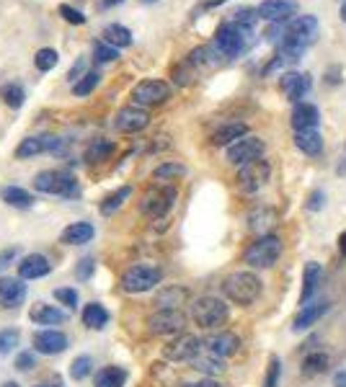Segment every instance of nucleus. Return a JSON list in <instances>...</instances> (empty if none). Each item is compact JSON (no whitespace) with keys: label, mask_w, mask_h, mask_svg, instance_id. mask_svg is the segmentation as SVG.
<instances>
[{"label":"nucleus","mask_w":346,"mask_h":387,"mask_svg":"<svg viewBox=\"0 0 346 387\" xmlns=\"http://www.w3.org/2000/svg\"><path fill=\"white\" fill-rule=\"evenodd\" d=\"M3 387H19V385H16V382H6Z\"/></svg>","instance_id":"60"},{"label":"nucleus","mask_w":346,"mask_h":387,"mask_svg":"<svg viewBox=\"0 0 346 387\" xmlns=\"http://www.w3.org/2000/svg\"><path fill=\"white\" fill-rule=\"evenodd\" d=\"M91 367H93L91 356H78V359L70 364V377H73V379H85L88 374H91Z\"/></svg>","instance_id":"43"},{"label":"nucleus","mask_w":346,"mask_h":387,"mask_svg":"<svg viewBox=\"0 0 346 387\" xmlns=\"http://www.w3.org/2000/svg\"><path fill=\"white\" fill-rule=\"evenodd\" d=\"M132 197V186H122V189H117L114 194H109V197L104 199V204H101V215L109 217L111 212H117L127 199Z\"/></svg>","instance_id":"34"},{"label":"nucleus","mask_w":346,"mask_h":387,"mask_svg":"<svg viewBox=\"0 0 346 387\" xmlns=\"http://www.w3.org/2000/svg\"><path fill=\"white\" fill-rule=\"evenodd\" d=\"M163 279V271L155 269V266H145V263H137V266H129L124 274H122V289L129 292V295H142V292H150L153 287H158Z\"/></svg>","instance_id":"6"},{"label":"nucleus","mask_w":346,"mask_h":387,"mask_svg":"<svg viewBox=\"0 0 346 387\" xmlns=\"http://www.w3.org/2000/svg\"><path fill=\"white\" fill-rule=\"evenodd\" d=\"M55 299H57V302H63L65 307H70V310H75V307H78V292H75V289H70V287L57 289Z\"/></svg>","instance_id":"46"},{"label":"nucleus","mask_w":346,"mask_h":387,"mask_svg":"<svg viewBox=\"0 0 346 387\" xmlns=\"http://www.w3.org/2000/svg\"><path fill=\"white\" fill-rule=\"evenodd\" d=\"M3 199L8 201L10 207H19V209H28L31 204H34V197H31L26 189H19V186L3 189Z\"/></svg>","instance_id":"36"},{"label":"nucleus","mask_w":346,"mask_h":387,"mask_svg":"<svg viewBox=\"0 0 346 387\" xmlns=\"http://www.w3.org/2000/svg\"><path fill=\"white\" fill-rule=\"evenodd\" d=\"M318 39V18L315 16H297L284 26L282 34V57L284 60H300V54Z\"/></svg>","instance_id":"1"},{"label":"nucleus","mask_w":346,"mask_h":387,"mask_svg":"<svg viewBox=\"0 0 346 387\" xmlns=\"http://www.w3.org/2000/svg\"><path fill=\"white\" fill-rule=\"evenodd\" d=\"M341 18L346 21V0H344V6H341Z\"/></svg>","instance_id":"59"},{"label":"nucleus","mask_w":346,"mask_h":387,"mask_svg":"<svg viewBox=\"0 0 346 387\" xmlns=\"http://www.w3.org/2000/svg\"><path fill=\"white\" fill-rule=\"evenodd\" d=\"M171 96V85L163 81H142L137 83L132 90V101L140 106H155V104H163Z\"/></svg>","instance_id":"13"},{"label":"nucleus","mask_w":346,"mask_h":387,"mask_svg":"<svg viewBox=\"0 0 346 387\" xmlns=\"http://www.w3.org/2000/svg\"><path fill=\"white\" fill-rule=\"evenodd\" d=\"M248 126L243 122H228V124L217 126L215 132H212V145H217V147H225V145H233L238 142L240 137H246Z\"/></svg>","instance_id":"24"},{"label":"nucleus","mask_w":346,"mask_h":387,"mask_svg":"<svg viewBox=\"0 0 346 387\" xmlns=\"http://www.w3.org/2000/svg\"><path fill=\"white\" fill-rule=\"evenodd\" d=\"M28 318L37 325H57L65 320V313L57 310L55 305H47V302H37V305L28 310Z\"/></svg>","instance_id":"28"},{"label":"nucleus","mask_w":346,"mask_h":387,"mask_svg":"<svg viewBox=\"0 0 346 387\" xmlns=\"http://www.w3.org/2000/svg\"><path fill=\"white\" fill-rule=\"evenodd\" d=\"M96 235V227L91 222H73L70 227H65L60 240L65 245H83V243H91V238Z\"/></svg>","instance_id":"27"},{"label":"nucleus","mask_w":346,"mask_h":387,"mask_svg":"<svg viewBox=\"0 0 346 387\" xmlns=\"http://www.w3.org/2000/svg\"><path fill=\"white\" fill-rule=\"evenodd\" d=\"M150 124V117H147L145 108H137V106H127L122 108L114 119V126H117L119 132H127V135H135L140 129H145Z\"/></svg>","instance_id":"16"},{"label":"nucleus","mask_w":346,"mask_h":387,"mask_svg":"<svg viewBox=\"0 0 346 387\" xmlns=\"http://www.w3.org/2000/svg\"><path fill=\"white\" fill-rule=\"evenodd\" d=\"M34 367H37V356H34L31 352H24L16 356V370L28 372V370H34Z\"/></svg>","instance_id":"50"},{"label":"nucleus","mask_w":346,"mask_h":387,"mask_svg":"<svg viewBox=\"0 0 346 387\" xmlns=\"http://www.w3.org/2000/svg\"><path fill=\"white\" fill-rule=\"evenodd\" d=\"M331 364V356L326 352H310L305 359H302V374L305 377H315V374H323Z\"/></svg>","instance_id":"29"},{"label":"nucleus","mask_w":346,"mask_h":387,"mask_svg":"<svg viewBox=\"0 0 346 387\" xmlns=\"http://www.w3.org/2000/svg\"><path fill=\"white\" fill-rule=\"evenodd\" d=\"M142 3H155V0H142Z\"/></svg>","instance_id":"61"},{"label":"nucleus","mask_w":346,"mask_h":387,"mask_svg":"<svg viewBox=\"0 0 346 387\" xmlns=\"http://www.w3.org/2000/svg\"><path fill=\"white\" fill-rule=\"evenodd\" d=\"M277 222V212L269 207H261V209H256V212H251L248 215V227L254 230V233H261V235H269L266 230Z\"/></svg>","instance_id":"30"},{"label":"nucleus","mask_w":346,"mask_h":387,"mask_svg":"<svg viewBox=\"0 0 346 387\" xmlns=\"http://www.w3.org/2000/svg\"><path fill=\"white\" fill-rule=\"evenodd\" d=\"M127 382V372L122 370V367H106V370H101L96 374V387H124Z\"/></svg>","instance_id":"33"},{"label":"nucleus","mask_w":346,"mask_h":387,"mask_svg":"<svg viewBox=\"0 0 346 387\" xmlns=\"http://www.w3.org/2000/svg\"><path fill=\"white\" fill-rule=\"evenodd\" d=\"M282 256V240L279 235H258L254 243L248 245L246 253H243V261L251 266V269H269L274 263L279 261Z\"/></svg>","instance_id":"4"},{"label":"nucleus","mask_w":346,"mask_h":387,"mask_svg":"<svg viewBox=\"0 0 346 387\" xmlns=\"http://www.w3.org/2000/svg\"><path fill=\"white\" fill-rule=\"evenodd\" d=\"M320 279H323V266L318 261H308L302 269V289H300V305H308L310 297L315 295Z\"/></svg>","instance_id":"22"},{"label":"nucleus","mask_w":346,"mask_h":387,"mask_svg":"<svg viewBox=\"0 0 346 387\" xmlns=\"http://www.w3.org/2000/svg\"><path fill=\"white\" fill-rule=\"evenodd\" d=\"M261 279L251 274V271H233L230 277H225L222 281V292L230 302H236L240 307L254 305L256 299L261 297Z\"/></svg>","instance_id":"3"},{"label":"nucleus","mask_w":346,"mask_h":387,"mask_svg":"<svg viewBox=\"0 0 346 387\" xmlns=\"http://www.w3.org/2000/svg\"><path fill=\"white\" fill-rule=\"evenodd\" d=\"M328 299H318V302H308V305H302V310L297 313V318L292 320V331L295 334H300V331H308L313 325L318 323L320 318L328 313Z\"/></svg>","instance_id":"18"},{"label":"nucleus","mask_w":346,"mask_h":387,"mask_svg":"<svg viewBox=\"0 0 346 387\" xmlns=\"http://www.w3.org/2000/svg\"><path fill=\"white\" fill-rule=\"evenodd\" d=\"M19 331L10 328V331H0V354H10L16 346H19Z\"/></svg>","instance_id":"44"},{"label":"nucleus","mask_w":346,"mask_h":387,"mask_svg":"<svg viewBox=\"0 0 346 387\" xmlns=\"http://www.w3.org/2000/svg\"><path fill=\"white\" fill-rule=\"evenodd\" d=\"M279 377H282V361H279V356H269V367H266L264 387H277V385H279Z\"/></svg>","instance_id":"41"},{"label":"nucleus","mask_w":346,"mask_h":387,"mask_svg":"<svg viewBox=\"0 0 346 387\" xmlns=\"http://www.w3.org/2000/svg\"><path fill=\"white\" fill-rule=\"evenodd\" d=\"M186 328V315L181 310H158L147 318V331L153 336H181Z\"/></svg>","instance_id":"8"},{"label":"nucleus","mask_w":346,"mask_h":387,"mask_svg":"<svg viewBox=\"0 0 346 387\" xmlns=\"http://www.w3.org/2000/svg\"><path fill=\"white\" fill-rule=\"evenodd\" d=\"M16 248H6V251H0V271L6 269V266H8L10 261H13V258H16Z\"/></svg>","instance_id":"52"},{"label":"nucleus","mask_w":346,"mask_h":387,"mask_svg":"<svg viewBox=\"0 0 346 387\" xmlns=\"http://www.w3.org/2000/svg\"><path fill=\"white\" fill-rule=\"evenodd\" d=\"M204 346H207V352L220 356V359H225V356H233L238 354L240 349V338L236 334H230V331H220V334H212L204 338Z\"/></svg>","instance_id":"17"},{"label":"nucleus","mask_w":346,"mask_h":387,"mask_svg":"<svg viewBox=\"0 0 346 387\" xmlns=\"http://www.w3.org/2000/svg\"><path fill=\"white\" fill-rule=\"evenodd\" d=\"M183 299H186V289L171 287L158 295V305H160V310H179V302H183Z\"/></svg>","instance_id":"37"},{"label":"nucleus","mask_w":346,"mask_h":387,"mask_svg":"<svg viewBox=\"0 0 346 387\" xmlns=\"http://www.w3.org/2000/svg\"><path fill=\"white\" fill-rule=\"evenodd\" d=\"M333 387H346V370L333 374Z\"/></svg>","instance_id":"55"},{"label":"nucleus","mask_w":346,"mask_h":387,"mask_svg":"<svg viewBox=\"0 0 346 387\" xmlns=\"http://www.w3.org/2000/svg\"><path fill=\"white\" fill-rule=\"evenodd\" d=\"M117 3H122V0H104V6H117Z\"/></svg>","instance_id":"58"},{"label":"nucleus","mask_w":346,"mask_h":387,"mask_svg":"<svg viewBox=\"0 0 346 387\" xmlns=\"http://www.w3.org/2000/svg\"><path fill=\"white\" fill-rule=\"evenodd\" d=\"M34 349L39 354H47V356L63 354L67 349V336L60 334V331H52V328L39 331V334H34Z\"/></svg>","instance_id":"19"},{"label":"nucleus","mask_w":346,"mask_h":387,"mask_svg":"<svg viewBox=\"0 0 346 387\" xmlns=\"http://www.w3.org/2000/svg\"><path fill=\"white\" fill-rule=\"evenodd\" d=\"M269 176H272V165L266 160L246 163L238 171V186L246 191V194H254V191H258L269 181Z\"/></svg>","instance_id":"11"},{"label":"nucleus","mask_w":346,"mask_h":387,"mask_svg":"<svg viewBox=\"0 0 346 387\" xmlns=\"http://www.w3.org/2000/svg\"><path fill=\"white\" fill-rule=\"evenodd\" d=\"M173 204H176V186L165 183V186H155V189L147 191L142 201H140V209H142V215L160 220V217L171 212Z\"/></svg>","instance_id":"7"},{"label":"nucleus","mask_w":346,"mask_h":387,"mask_svg":"<svg viewBox=\"0 0 346 387\" xmlns=\"http://www.w3.org/2000/svg\"><path fill=\"white\" fill-rule=\"evenodd\" d=\"M83 323L93 328V331H101L104 325L109 323V313H106V307L99 305V302H91V305H85L83 310Z\"/></svg>","instance_id":"31"},{"label":"nucleus","mask_w":346,"mask_h":387,"mask_svg":"<svg viewBox=\"0 0 346 387\" xmlns=\"http://www.w3.org/2000/svg\"><path fill=\"white\" fill-rule=\"evenodd\" d=\"M52 271V263H49V258H44L42 253H31V256H26L24 261L19 263V279H42V277H47Z\"/></svg>","instance_id":"21"},{"label":"nucleus","mask_w":346,"mask_h":387,"mask_svg":"<svg viewBox=\"0 0 346 387\" xmlns=\"http://www.w3.org/2000/svg\"><path fill=\"white\" fill-rule=\"evenodd\" d=\"M39 387H44V385H39Z\"/></svg>","instance_id":"62"},{"label":"nucleus","mask_w":346,"mask_h":387,"mask_svg":"<svg viewBox=\"0 0 346 387\" xmlns=\"http://www.w3.org/2000/svg\"><path fill=\"white\" fill-rule=\"evenodd\" d=\"M0 96H3V101H6L10 108H21L24 106V99H26V93H24V88H21L19 83H6V85L0 88Z\"/></svg>","instance_id":"38"},{"label":"nucleus","mask_w":346,"mask_h":387,"mask_svg":"<svg viewBox=\"0 0 346 387\" xmlns=\"http://www.w3.org/2000/svg\"><path fill=\"white\" fill-rule=\"evenodd\" d=\"M91 274H93V261H91V258L81 261V266H78V279H88Z\"/></svg>","instance_id":"53"},{"label":"nucleus","mask_w":346,"mask_h":387,"mask_svg":"<svg viewBox=\"0 0 346 387\" xmlns=\"http://www.w3.org/2000/svg\"><path fill=\"white\" fill-rule=\"evenodd\" d=\"M295 147L300 153L315 158V155L323 153V135L318 129H302V132H295Z\"/></svg>","instance_id":"25"},{"label":"nucleus","mask_w":346,"mask_h":387,"mask_svg":"<svg viewBox=\"0 0 346 387\" xmlns=\"http://www.w3.org/2000/svg\"><path fill=\"white\" fill-rule=\"evenodd\" d=\"M264 150H266L264 140L246 135V137H240L238 142H233L228 147V160L233 163V165H246V163L261 160Z\"/></svg>","instance_id":"10"},{"label":"nucleus","mask_w":346,"mask_h":387,"mask_svg":"<svg viewBox=\"0 0 346 387\" xmlns=\"http://www.w3.org/2000/svg\"><path fill=\"white\" fill-rule=\"evenodd\" d=\"M256 10H258V18L272 21V24H282L297 13V3L295 0H264Z\"/></svg>","instance_id":"14"},{"label":"nucleus","mask_w":346,"mask_h":387,"mask_svg":"<svg viewBox=\"0 0 346 387\" xmlns=\"http://www.w3.org/2000/svg\"><path fill=\"white\" fill-rule=\"evenodd\" d=\"M338 251H341V253L346 256V233L338 235Z\"/></svg>","instance_id":"56"},{"label":"nucleus","mask_w":346,"mask_h":387,"mask_svg":"<svg viewBox=\"0 0 346 387\" xmlns=\"http://www.w3.org/2000/svg\"><path fill=\"white\" fill-rule=\"evenodd\" d=\"M318 122H320V111H318V106H313V104H297L295 111H292V126H295V132L315 129Z\"/></svg>","instance_id":"23"},{"label":"nucleus","mask_w":346,"mask_h":387,"mask_svg":"<svg viewBox=\"0 0 346 387\" xmlns=\"http://www.w3.org/2000/svg\"><path fill=\"white\" fill-rule=\"evenodd\" d=\"M60 13H63V18L65 21H70V24H85V16H83L81 10H75V8H70V6H60Z\"/></svg>","instance_id":"51"},{"label":"nucleus","mask_w":346,"mask_h":387,"mask_svg":"<svg viewBox=\"0 0 346 387\" xmlns=\"http://www.w3.org/2000/svg\"><path fill=\"white\" fill-rule=\"evenodd\" d=\"M228 315H230L228 305H225V302H222L220 297L204 295V297L194 299L192 318H194V323L199 325V328H207V331H212V328H220V325L228 323Z\"/></svg>","instance_id":"5"},{"label":"nucleus","mask_w":346,"mask_h":387,"mask_svg":"<svg viewBox=\"0 0 346 387\" xmlns=\"http://www.w3.org/2000/svg\"><path fill=\"white\" fill-rule=\"evenodd\" d=\"M57 52L55 49H49V47H44V49H39L37 52V57H34V65H37V70H42V72H49L52 67L57 65Z\"/></svg>","instance_id":"40"},{"label":"nucleus","mask_w":346,"mask_h":387,"mask_svg":"<svg viewBox=\"0 0 346 387\" xmlns=\"http://www.w3.org/2000/svg\"><path fill=\"white\" fill-rule=\"evenodd\" d=\"M99 81H101L99 72H85V75H83V81L75 83V88H73L75 96H88V93L99 85Z\"/></svg>","instance_id":"42"},{"label":"nucleus","mask_w":346,"mask_h":387,"mask_svg":"<svg viewBox=\"0 0 346 387\" xmlns=\"http://www.w3.org/2000/svg\"><path fill=\"white\" fill-rule=\"evenodd\" d=\"M192 367H194V370L204 372V374H220V372L225 370L222 359H220V356H215V354H210V352L199 354V356L192 361Z\"/></svg>","instance_id":"35"},{"label":"nucleus","mask_w":346,"mask_h":387,"mask_svg":"<svg viewBox=\"0 0 346 387\" xmlns=\"http://www.w3.org/2000/svg\"><path fill=\"white\" fill-rule=\"evenodd\" d=\"M57 145H60L57 137H26L16 147V158H31V155H39L44 153V150H55Z\"/></svg>","instance_id":"26"},{"label":"nucleus","mask_w":346,"mask_h":387,"mask_svg":"<svg viewBox=\"0 0 346 387\" xmlns=\"http://www.w3.org/2000/svg\"><path fill=\"white\" fill-rule=\"evenodd\" d=\"M310 85H313V81L305 72H284L279 78V90L287 101H300L302 96H308Z\"/></svg>","instance_id":"15"},{"label":"nucleus","mask_w":346,"mask_h":387,"mask_svg":"<svg viewBox=\"0 0 346 387\" xmlns=\"http://www.w3.org/2000/svg\"><path fill=\"white\" fill-rule=\"evenodd\" d=\"M201 338L192 334H181L173 343L163 349V356L168 361H194L201 354Z\"/></svg>","instance_id":"12"},{"label":"nucleus","mask_w":346,"mask_h":387,"mask_svg":"<svg viewBox=\"0 0 346 387\" xmlns=\"http://www.w3.org/2000/svg\"><path fill=\"white\" fill-rule=\"evenodd\" d=\"M251 39H254V28L243 26V24H236V21H225L220 24L217 31H215V49L222 57H240L251 47Z\"/></svg>","instance_id":"2"},{"label":"nucleus","mask_w":346,"mask_h":387,"mask_svg":"<svg viewBox=\"0 0 346 387\" xmlns=\"http://www.w3.org/2000/svg\"><path fill=\"white\" fill-rule=\"evenodd\" d=\"M183 387H222L220 382H215V379H199V382H189V385Z\"/></svg>","instance_id":"54"},{"label":"nucleus","mask_w":346,"mask_h":387,"mask_svg":"<svg viewBox=\"0 0 346 387\" xmlns=\"http://www.w3.org/2000/svg\"><path fill=\"white\" fill-rule=\"evenodd\" d=\"M323 204H326V194H323V189L310 191L308 204H305V207H308L310 212H320V209H323Z\"/></svg>","instance_id":"49"},{"label":"nucleus","mask_w":346,"mask_h":387,"mask_svg":"<svg viewBox=\"0 0 346 387\" xmlns=\"http://www.w3.org/2000/svg\"><path fill=\"white\" fill-rule=\"evenodd\" d=\"M101 36H104V42H106V44L117 47V49L132 44V31H129L127 26H119V24H111V26H106Z\"/></svg>","instance_id":"32"},{"label":"nucleus","mask_w":346,"mask_h":387,"mask_svg":"<svg viewBox=\"0 0 346 387\" xmlns=\"http://www.w3.org/2000/svg\"><path fill=\"white\" fill-rule=\"evenodd\" d=\"M176 176H183V165L179 163H163L160 168H155V179H176Z\"/></svg>","instance_id":"47"},{"label":"nucleus","mask_w":346,"mask_h":387,"mask_svg":"<svg viewBox=\"0 0 346 387\" xmlns=\"http://www.w3.org/2000/svg\"><path fill=\"white\" fill-rule=\"evenodd\" d=\"M34 189L42 194H55V197H70L75 191V179L63 171H42L34 179Z\"/></svg>","instance_id":"9"},{"label":"nucleus","mask_w":346,"mask_h":387,"mask_svg":"<svg viewBox=\"0 0 346 387\" xmlns=\"http://www.w3.org/2000/svg\"><path fill=\"white\" fill-rule=\"evenodd\" d=\"M111 150H114V145H111L109 140H96V142H91V147H88V153H85V160H88V163L106 160Z\"/></svg>","instance_id":"39"},{"label":"nucleus","mask_w":346,"mask_h":387,"mask_svg":"<svg viewBox=\"0 0 346 387\" xmlns=\"http://www.w3.org/2000/svg\"><path fill=\"white\" fill-rule=\"evenodd\" d=\"M26 297V284L16 277H3L0 279V305L3 307H19Z\"/></svg>","instance_id":"20"},{"label":"nucleus","mask_w":346,"mask_h":387,"mask_svg":"<svg viewBox=\"0 0 346 387\" xmlns=\"http://www.w3.org/2000/svg\"><path fill=\"white\" fill-rule=\"evenodd\" d=\"M256 18H258V10H254V8H243L233 13V21H236V24H243V26H251V28H254Z\"/></svg>","instance_id":"48"},{"label":"nucleus","mask_w":346,"mask_h":387,"mask_svg":"<svg viewBox=\"0 0 346 387\" xmlns=\"http://www.w3.org/2000/svg\"><path fill=\"white\" fill-rule=\"evenodd\" d=\"M93 54H96V60L99 63H114L119 57L117 47L106 44V42H96V47H93Z\"/></svg>","instance_id":"45"},{"label":"nucleus","mask_w":346,"mask_h":387,"mask_svg":"<svg viewBox=\"0 0 346 387\" xmlns=\"http://www.w3.org/2000/svg\"><path fill=\"white\" fill-rule=\"evenodd\" d=\"M336 176H346V158L336 165Z\"/></svg>","instance_id":"57"}]
</instances>
